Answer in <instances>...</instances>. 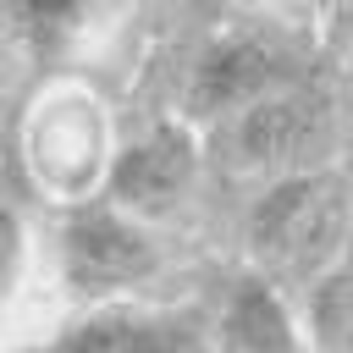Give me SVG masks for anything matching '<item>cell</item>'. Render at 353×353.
Listing matches in <instances>:
<instances>
[{
	"instance_id": "obj_1",
	"label": "cell",
	"mask_w": 353,
	"mask_h": 353,
	"mask_svg": "<svg viewBox=\"0 0 353 353\" xmlns=\"http://www.w3.org/2000/svg\"><path fill=\"white\" fill-rule=\"evenodd\" d=\"M347 237V176L342 165H314L270 182L248 215V259L276 292L309 287L331 265H342Z\"/></svg>"
},
{
	"instance_id": "obj_2",
	"label": "cell",
	"mask_w": 353,
	"mask_h": 353,
	"mask_svg": "<svg viewBox=\"0 0 353 353\" xmlns=\"http://www.w3.org/2000/svg\"><path fill=\"white\" fill-rule=\"evenodd\" d=\"M331 149H336V110L325 88L281 83L215 121V160L237 182L254 176L270 188L281 176L331 165Z\"/></svg>"
},
{
	"instance_id": "obj_3",
	"label": "cell",
	"mask_w": 353,
	"mask_h": 353,
	"mask_svg": "<svg viewBox=\"0 0 353 353\" xmlns=\"http://www.w3.org/2000/svg\"><path fill=\"white\" fill-rule=\"evenodd\" d=\"M61 276L72 287V298L83 303H116L121 292L143 287L160 270V248L143 232V221L121 215L116 204H77L61 221Z\"/></svg>"
},
{
	"instance_id": "obj_4",
	"label": "cell",
	"mask_w": 353,
	"mask_h": 353,
	"mask_svg": "<svg viewBox=\"0 0 353 353\" xmlns=\"http://www.w3.org/2000/svg\"><path fill=\"white\" fill-rule=\"evenodd\" d=\"M287 83V61L270 39L259 33H221L199 50L193 72H188V110L204 121H221L232 110H243L248 99L270 94Z\"/></svg>"
},
{
	"instance_id": "obj_5",
	"label": "cell",
	"mask_w": 353,
	"mask_h": 353,
	"mask_svg": "<svg viewBox=\"0 0 353 353\" xmlns=\"http://www.w3.org/2000/svg\"><path fill=\"white\" fill-rule=\"evenodd\" d=\"M193 176H199V149H193V138H188V127H176V121H160V127H149L132 149H121L116 160H110V182H105V204H116L121 215H160V210H171L188 188H193Z\"/></svg>"
},
{
	"instance_id": "obj_6",
	"label": "cell",
	"mask_w": 353,
	"mask_h": 353,
	"mask_svg": "<svg viewBox=\"0 0 353 353\" xmlns=\"http://www.w3.org/2000/svg\"><path fill=\"white\" fill-rule=\"evenodd\" d=\"M50 353H210V347L188 320L149 314L132 303H99L94 314L72 320L50 342Z\"/></svg>"
},
{
	"instance_id": "obj_7",
	"label": "cell",
	"mask_w": 353,
	"mask_h": 353,
	"mask_svg": "<svg viewBox=\"0 0 353 353\" xmlns=\"http://www.w3.org/2000/svg\"><path fill=\"white\" fill-rule=\"evenodd\" d=\"M215 353H298V325H292L287 292H276L265 276H243L221 309Z\"/></svg>"
},
{
	"instance_id": "obj_8",
	"label": "cell",
	"mask_w": 353,
	"mask_h": 353,
	"mask_svg": "<svg viewBox=\"0 0 353 353\" xmlns=\"http://www.w3.org/2000/svg\"><path fill=\"white\" fill-rule=\"evenodd\" d=\"M303 292H309V342H314V353H347V336H353V287H347V270L331 265Z\"/></svg>"
},
{
	"instance_id": "obj_9",
	"label": "cell",
	"mask_w": 353,
	"mask_h": 353,
	"mask_svg": "<svg viewBox=\"0 0 353 353\" xmlns=\"http://www.w3.org/2000/svg\"><path fill=\"white\" fill-rule=\"evenodd\" d=\"M88 6H94V0H22V28H28L39 44H61V39L83 22Z\"/></svg>"
},
{
	"instance_id": "obj_10",
	"label": "cell",
	"mask_w": 353,
	"mask_h": 353,
	"mask_svg": "<svg viewBox=\"0 0 353 353\" xmlns=\"http://www.w3.org/2000/svg\"><path fill=\"white\" fill-rule=\"evenodd\" d=\"M17 276H22V221L11 204H0V325H6V303L17 292Z\"/></svg>"
}]
</instances>
